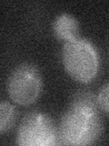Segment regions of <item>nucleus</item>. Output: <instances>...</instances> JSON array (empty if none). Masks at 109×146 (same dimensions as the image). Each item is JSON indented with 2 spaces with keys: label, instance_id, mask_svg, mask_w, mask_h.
I'll return each mask as SVG.
<instances>
[{
  "label": "nucleus",
  "instance_id": "nucleus-1",
  "mask_svg": "<svg viewBox=\"0 0 109 146\" xmlns=\"http://www.w3.org/2000/svg\"><path fill=\"white\" fill-rule=\"evenodd\" d=\"M97 99L89 92H80L61 118L58 140L62 145H89L102 133V121Z\"/></svg>",
  "mask_w": 109,
  "mask_h": 146
},
{
  "label": "nucleus",
  "instance_id": "nucleus-2",
  "mask_svg": "<svg viewBox=\"0 0 109 146\" xmlns=\"http://www.w3.org/2000/svg\"><path fill=\"white\" fill-rule=\"evenodd\" d=\"M62 62L67 74L84 84L92 81L99 70L97 49L90 41L80 38L64 43Z\"/></svg>",
  "mask_w": 109,
  "mask_h": 146
},
{
  "label": "nucleus",
  "instance_id": "nucleus-3",
  "mask_svg": "<svg viewBox=\"0 0 109 146\" xmlns=\"http://www.w3.org/2000/svg\"><path fill=\"white\" fill-rule=\"evenodd\" d=\"M16 143L21 146H52L59 143L58 130L48 115L39 111L25 116L18 128Z\"/></svg>",
  "mask_w": 109,
  "mask_h": 146
},
{
  "label": "nucleus",
  "instance_id": "nucleus-4",
  "mask_svg": "<svg viewBox=\"0 0 109 146\" xmlns=\"http://www.w3.org/2000/svg\"><path fill=\"white\" fill-rule=\"evenodd\" d=\"M42 90V80L38 68L31 63L18 65L9 76L7 92L14 102L28 106L38 99Z\"/></svg>",
  "mask_w": 109,
  "mask_h": 146
},
{
  "label": "nucleus",
  "instance_id": "nucleus-5",
  "mask_svg": "<svg viewBox=\"0 0 109 146\" xmlns=\"http://www.w3.org/2000/svg\"><path fill=\"white\" fill-rule=\"evenodd\" d=\"M53 30L58 40L67 42L79 38V24L69 14H61L54 21Z\"/></svg>",
  "mask_w": 109,
  "mask_h": 146
},
{
  "label": "nucleus",
  "instance_id": "nucleus-6",
  "mask_svg": "<svg viewBox=\"0 0 109 146\" xmlns=\"http://www.w3.org/2000/svg\"><path fill=\"white\" fill-rule=\"evenodd\" d=\"M16 117V109L7 102L0 103V132L4 134L13 126Z\"/></svg>",
  "mask_w": 109,
  "mask_h": 146
},
{
  "label": "nucleus",
  "instance_id": "nucleus-7",
  "mask_svg": "<svg viewBox=\"0 0 109 146\" xmlns=\"http://www.w3.org/2000/svg\"><path fill=\"white\" fill-rule=\"evenodd\" d=\"M97 99L99 108L109 114V82L102 87Z\"/></svg>",
  "mask_w": 109,
  "mask_h": 146
}]
</instances>
